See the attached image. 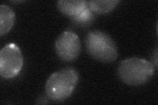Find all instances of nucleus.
Returning a JSON list of instances; mask_svg holds the SVG:
<instances>
[{"instance_id":"obj_7","label":"nucleus","mask_w":158,"mask_h":105,"mask_svg":"<svg viewBox=\"0 0 158 105\" xmlns=\"http://www.w3.org/2000/svg\"><path fill=\"white\" fill-rule=\"evenodd\" d=\"M15 14L6 5L0 6V35L3 36L8 33L13 26Z\"/></svg>"},{"instance_id":"obj_8","label":"nucleus","mask_w":158,"mask_h":105,"mask_svg":"<svg viewBox=\"0 0 158 105\" xmlns=\"http://www.w3.org/2000/svg\"><path fill=\"white\" fill-rule=\"evenodd\" d=\"M119 2L118 0H91L88 1V7L92 13L105 14L111 11Z\"/></svg>"},{"instance_id":"obj_9","label":"nucleus","mask_w":158,"mask_h":105,"mask_svg":"<svg viewBox=\"0 0 158 105\" xmlns=\"http://www.w3.org/2000/svg\"><path fill=\"white\" fill-rule=\"evenodd\" d=\"M152 61H153V64H155V68H157V49L156 50L155 54L153 55V57H152Z\"/></svg>"},{"instance_id":"obj_4","label":"nucleus","mask_w":158,"mask_h":105,"mask_svg":"<svg viewBox=\"0 0 158 105\" xmlns=\"http://www.w3.org/2000/svg\"><path fill=\"white\" fill-rule=\"evenodd\" d=\"M23 66V57L17 45L10 43L0 52V74L6 79L17 76Z\"/></svg>"},{"instance_id":"obj_6","label":"nucleus","mask_w":158,"mask_h":105,"mask_svg":"<svg viewBox=\"0 0 158 105\" xmlns=\"http://www.w3.org/2000/svg\"><path fill=\"white\" fill-rule=\"evenodd\" d=\"M57 6L59 11L72 21L88 7V1L85 0H60L57 2Z\"/></svg>"},{"instance_id":"obj_5","label":"nucleus","mask_w":158,"mask_h":105,"mask_svg":"<svg viewBox=\"0 0 158 105\" xmlns=\"http://www.w3.org/2000/svg\"><path fill=\"white\" fill-rule=\"evenodd\" d=\"M57 56L63 61H75L81 51V43L77 34L70 30L63 32L55 43Z\"/></svg>"},{"instance_id":"obj_2","label":"nucleus","mask_w":158,"mask_h":105,"mask_svg":"<svg viewBox=\"0 0 158 105\" xmlns=\"http://www.w3.org/2000/svg\"><path fill=\"white\" fill-rule=\"evenodd\" d=\"M78 79V72L72 67L63 68L54 72L46 83L47 96L53 101H65L72 95Z\"/></svg>"},{"instance_id":"obj_3","label":"nucleus","mask_w":158,"mask_h":105,"mask_svg":"<svg viewBox=\"0 0 158 105\" xmlns=\"http://www.w3.org/2000/svg\"><path fill=\"white\" fill-rule=\"evenodd\" d=\"M85 44L88 54L98 61L111 63L118 57V48L115 42L104 32L95 30L88 32Z\"/></svg>"},{"instance_id":"obj_1","label":"nucleus","mask_w":158,"mask_h":105,"mask_svg":"<svg viewBox=\"0 0 158 105\" xmlns=\"http://www.w3.org/2000/svg\"><path fill=\"white\" fill-rule=\"evenodd\" d=\"M155 67L148 60L131 57L122 61L118 67V76L126 84L140 86L147 83L155 73Z\"/></svg>"}]
</instances>
